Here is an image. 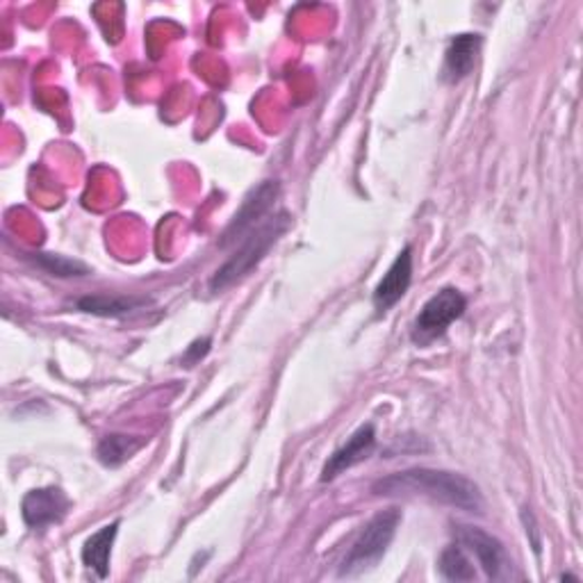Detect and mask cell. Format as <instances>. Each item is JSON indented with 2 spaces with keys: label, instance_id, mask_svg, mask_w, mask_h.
<instances>
[{
  "label": "cell",
  "instance_id": "7c38bea8",
  "mask_svg": "<svg viewBox=\"0 0 583 583\" xmlns=\"http://www.w3.org/2000/svg\"><path fill=\"white\" fill-rule=\"evenodd\" d=\"M119 520L99 529L92 537H87V543L82 547V563L94 570L99 579H105L110 574V556H112V545L117 541L119 533Z\"/></svg>",
  "mask_w": 583,
  "mask_h": 583
},
{
  "label": "cell",
  "instance_id": "5b68a950",
  "mask_svg": "<svg viewBox=\"0 0 583 583\" xmlns=\"http://www.w3.org/2000/svg\"><path fill=\"white\" fill-rule=\"evenodd\" d=\"M279 194H281L279 181H264L258 188H253L244 197V201H242L240 210L235 212V217L231 219L229 229L223 231V235L219 240V247L229 249V247L242 242L262 219H267L269 214H272V208H274Z\"/></svg>",
  "mask_w": 583,
  "mask_h": 583
},
{
  "label": "cell",
  "instance_id": "5bb4252c",
  "mask_svg": "<svg viewBox=\"0 0 583 583\" xmlns=\"http://www.w3.org/2000/svg\"><path fill=\"white\" fill-rule=\"evenodd\" d=\"M438 570H440L442 579H446V581H474L476 579V570L472 565L465 547H461V545L446 547L440 554Z\"/></svg>",
  "mask_w": 583,
  "mask_h": 583
},
{
  "label": "cell",
  "instance_id": "9a60e30c",
  "mask_svg": "<svg viewBox=\"0 0 583 583\" xmlns=\"http://www.w3.org/2000/svg\"><path fill=\"white\" fill-rule=\"evenodd\" d=\"M34 264L41 267L43 272H49L53 277H60V279H69V277H87L89 274V267L78 262V260H71L67 255H56V253H34L32 255Z\"/></svg>",
  "mask_w": 583,
  "mask_h": 583
},
{
  "label": "cell",
  "instance_id": "2e32d148",
  "mask_svg": "<svg viewBox=\"0 0 583 583\" xmlns=\"http://www.w3.org/2000/svg\"><path fill=\"white\" fill-rule=\"evenodd\" d=\"M210 346H212V340H210V338L194 340V342L188 346L185 355H183V365H185V368L199 365V363L203 361V358L210 353Z\"/></svg>",
  "mask_w": 583,
  "mask_h": 583
},
{
  "label": "cell",
  "instance_id": "8992f818",
  "mask_svg": "<svg viewBox=\"0 0 583 583\" xmlns=\"http://www.w3.org/2000/svg\"><path fill=\"white\" fill-rule=\"evenodd\" d=\"M456 541L470 554H474L476 563L483 567L485 576L492 581H506L513 576V561L502 545L500 537L476 529V526H456Z\"/></svg>",
  "mask_w": 583,
  "mask_h": 583
},
{
  "label": "cell",
  "instance_id": "52a82bcc",
  "mask_svg": "<svg viewBox=\"0 0 583 583\" xmlns=\"http://www.w3.org/2000/svg\"><path fill=\"white\" fill-rule=\"evenodd\" d=\"M71 509V500L62 487L49 485L30 490L21 502L23 522L30 529H47L51 524H60Z\"/></svg>",
  "mask_w": 583,
  "mask_h": 583
},
{
  "label": "cell",
  "instance_id": "30bf717a",
  "mask_svg": "<svg viewBox=\"0 0 583 583\" xmlns=\"http://www.w3.org/2000/svg\"><path fill=\"white\" fill-rule=\"evenodd\" d=\"M483 47V37L481 34H459L452 39L450 49L444 53V67H442V78L444 82L456 84L461 80H465L472 69L476 67V58L479 51Z\"/></svg>",
  "mask_w": 583,
  "mask_h": 583
},
{
  "label": "cell",
  "instance_id": "8fae6325",
  "mask_svg": "<svg viewBox=\"0 0 583 583\" xmlns=\"http://www.w3.org/2000/svg\"><path fill=\"white\" fill-rule=\"evenodd\" d=\"M153 301L147 296H110V294H97V296H82L78 301V308L82 312L97 318H125L132 312L144 310Z\"/></svg>",
  "mask_w": 583,
  "mask_h": 583
},
{
  "label": "cell",
  "instance_id": "7a4b0ae2",
  "mask_svg": "<svg viewBox=\"0 0 583 583\" xmlns=\"http://www.w3.org/2000/svg\"><path fill=\"white\" fill-rule=\"evenodd\" d=\"M290 214L288 212H277V214H269L267 219H262L258 227L242 240L240 249L223 262L214 277L210 279V290L214 294L229 290L231 285L240 283L242 279H247L253 269L269 255V251L274 249V244L288 233L290 229Z\"/></svg>",
  "mask_w": 583,
  "mask_h": 583
},
{
  "label": "cell",
  "instance_id": "277c9868",
  "mask_svg": "<svg viewBox=\"0 0 583 583\" xmlns=\"http://www.w3.org/2000/svg\"><path fill=\"white\" fill-rule=\"evenodd\" d=\"M468 310V299L456 288H442L433 294L413 324V340L418 344H429L442 338L456 320H461Z\"/></svg>",
  "mask_w": 583,
  "mask_h": 583
},
{
  "label": "cell",
  "instance_id": "9c48e42d",
  "mask_svg": "<svg viewBox=\"0 0 583 583\" xmlns=\"http://www.w3.org/2000/svg\"><path fill=\"white\" fill-rule=\"evenodd\" d=\"M374 446H376V429H374V424H363L326 461V465L322 470V481L324 483L333 481L342 472L351 470L353 465L368 461L372 456V452H374Z\"/></svg>",
  "mask_w": 583,
  "mask_h": 583
},
{
  "label": "cell",
  "instance_id": "3957f363",
  "mask_svg": "<svg viewBox=\"0 0 583 583\" xmlns=\"http://www.w3.org/2000/svg\"><path fill=\"white\" fill-rule=\"evenodd\" d=\"M399 524H401V513L396 509H388L374 515L363 526L361 535L355 537V543L344 556L340 565V576H355L376 567L379 561L385 556L388 547L392 545Z\"/></svg>",
  "mask_w": 583,
  "mask_h": 583
},
{
  "label": "cell",
  "instance_id": "ba28073f",
  "mask_svg": "<svg viewBox=\"0 0 583 583\" xmlns=\"http://www.w3.org/2000/svg\"><path fill=\"white\" fill-rule=\"evenodd\" d=\"M411 283H413V249L403 247L374 290L372 296L374 308L379 312H388L394 303L403 299V294L409 292Z\"/></svg>",
  "mask_w": 583,
  "mask_h": 583
},
{
  "label": "cell",
  "instance_id": "4fadbf2b",
  "mask_svg": "<svg viewBox=\"0 0 583 583\" xmlns=\"http://www.w3.org/2000/svg\"><path fill=\"white\" fill-rule=\"evenodd\" d=\"M144 438H134V435H121V433H112V435H105L99 444V459L103 465L108 468H117L121 463H125L128 459H132L134 454H138L142 446H144Z\"/></svg>",
  "mask_w": 583,
  "mask_h": 583
},
{
  "label": "cell",
  "instance_id": "6da1fadb",
  "mask_svg": "<svg viewBox=\"0 0 583 583\" xmlns=\"http://www.w3.org/2000/svg\"><path fill=\"white\" fill-rule=\"evenodd\" d=\"M372 492L376 497H426L468 513H483L485 506L481 490L472 479L431 468H413L379 479Z\"/></svg>",
  "mask_w": 583,
  "mask_h": 583
}]
</instances>
